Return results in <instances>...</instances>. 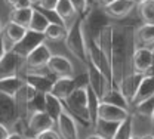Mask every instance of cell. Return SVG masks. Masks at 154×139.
I'll return each instance as SVG.
<instances>
[{
    "label": "cell",
    "mask_w": 154,
    "mask_h": 139,
    "mask_svg": "<svg viewBox=\"0 0 154 139\" xmlns=\"http://www.w3.org/2000/svg\"><path fill=\"white\" fill-rule=\"evenodd\" d=\"M131 139H141V138H139V136H132Z\"/></svg>",
    "instance_id": "obj_39"
},
{
    "label": "cell",
    "mask_w": 154,
    "mask_h": 139,
    "mask_svg": "<svg viewBox=\"0 0 154 139\" xmlns=\"http://www.w3.org/2000/svg\"><path fill=\"white\" fill-rule=\"evenodd\" d=\"M24 139H37L36 136H24Z\"/></svg>",
    "instance_id": "obj_38"
},
{
    "label": "cell",
    "mask_w": 154,
    "mask_h": 139,
    "mask_svg": "<svg viewBox=\"0 0 154 139\" xmlns=\"http://www.w3.org/2000/svg\"><path fill=\"white\" fill-rule=\"evenodd\" d=\"M59 0H40L38 2V8L43 11H49V12H55Z\"/></svg>",
    "instance_id": "obj_27"
},
{
    "label": "cell",
    "mask_w": 154,
    "mask_h": 139,
    "mask_svg": "<svg viewBox=\"0 0 154 139\" xmlns=\"http://www.w3.org/2000/svg\"><path fill=\"white\" fill-rule=\"evenodd\" d=\"M43 110L57 121L58 117L65 111V104H64V101L54 96L51 92H46V93H43Z\"/></svg>",
    "instance_id": "obj_16"
},
{
    "label": "cell",
    "mask_w": 154,
    "mask_h": 139,
    "mask_svg": "<svg viewBox=\"0 0 154 139\" xmlns=\"http://www.w3.org/2000/svg\"><path fill=\"white\" fill-rule=\"evenodd\" d=\"M141 139H154V135H145V136H142Z\"/></svg>",
    "instance_id": "obj_35"
},
{
    "label": "cell",
    "mask_w": 154,
    "mask_h": 139,
    "mask_svg": "<svg viewBox=\"0 0 154 139\" xmlns=\"http://www.w3.org/2000/svg\"><path fill=\"white\" fill-rule=\"evenodd\" d=\"M134 108L135 114H139V116H144V117H151L153 119L154 114V96L148 98V99L142 101L139 104H136L132 107Z\"/></svg>",
    "instance_id": "obj_25"
},
{
    "label": "cell",
    "mask_w": 154,
    "mask_h": 139,
    "mask_svg": "<svg viewBox=\"0 0 154 139\" xmlns=\"http://www.w3.org/2000/svg\"><path fill=\"white\" fill-rule=\"evenodd\" d=\"M151 96H154V74H145L142 80L139 81L138 89H136L134 98L131 101V108L142 101L151 98Z\"/></svg>",
    "instance_id": "obj_14"
},
{
    "label": "cell",
    "mask_w": 154,
    "mask_h": 139,
    "mask_svg": "<svg viewBox=\"0 0 154 139\" xmlns=\"http://www.w3.org/2000/svg\"><path fill=\"white\" fill-rule=\"evenodd\" d=\"M24 84L25 83H22L18 79V76L17 77H9V79H2L0 80V92L3 95H8V96L14 98L19 93V90L22 89Z\"/></svg>",
    "instance_id": "obj_20"
},
{
    "label": "cell",
    "mask_w": 154,
    "mask_h": 139,
    "mask_svg": "<svg viewBox=\"0 0 154 139\" xmlns=\"http://www.w3.org/2000/svg\"><path fill=\"white\" fill-rule=\"evenodd\" d=\"M37 139H62L61 138V135H59V132L55 130V129H49V130H45V132H42L40 135L36 136Z\"/></svg>",
    "instance_id": "obj_29"
},
{
    "label": "cell",
    "mask_w": 154,
    "mask_h": 139,
    "mask_svg": "<svg viewBox=\"0 0 154 139\" xmlns=\"http://www.w3.org/2000/svg\"><path fill=\"white\" fill-rule=\"evenodd\" d=\"M3 28H5V25H2V21H0V36H2V33H3Z\"/></svg>",
    "instance_id": "obj_37"
},
{
    "label": "cell",
    "mask_w": 154,
    "mask_h": 139,
    "mask_svg": "<svg viewBox=\"0 0 154 139\" xmlns=\"http://www.w3.org/2000/svg\"><path fill=\"white\" fill-rule=\"evenodd\" d=\"M153 123H154V114H153Z\"/></svg>",
    "instance_id": "obj_41"
},
{
    "label": "cell",
    "mask_w": 154,
    "mask_h": 139,
    "mask_svg": "<svg viewBox=\"0 0 154 139\" xmlns=\"http://www.w3.org/2000/svg\"><path fill=\"white\" fill-rule=\"evenodd\" d=\"M136 8L142 22L147 25H154V0H142Z\"/></svg>",
    "instance_id": "obj_23"
},
{
    "label": "cell",
    "mask_w": 154,
    "mask_h": 139,
    "mask_svg": "<svg viewBox=\"0 0 154 139\" xmlns=\"http://www.w3.org/2000/svg\"><path fill=\"white\" fill-rule=\"evenodd\" d=\"M65 43H67V47L70 49V52L77 59L83 61V62L88 61V46H86V39L83 34V24L80 20H77L68 28Z\"/></svg>",
    "instance_id": "obj_2"
},
{
    "label": "cell",
    "mask_w": 154,
    "mask_h": 139,
    "mask_svg": "<svg viewBox=\"0 0 154 139\" xmlns=\"http://www.w3.org/2000/svg\"><path fill=\"white\" fill-rule=\"evenodd\" d=\"M51 58H52L51 47L46 44V41H40L38 44L28 50V53L24 58V65L28 70H40L48 65Z\"/></svg>",
    "instance_id": "obj_4"
},
{
    "label": "cell",
    "mask_w": 154,
    "mask_h": 139,
    "mask_svg": "<svg viewBox=\"0 0 154 139\" xmlns=\"http://www.w3.org/2000/svg\"><path fill=\"white\" fill-rule=\"evenodd\" d=\"M136 41L141 43V47H150L154 50V25L144 24L136 30Z\"/></svg>",
    "instance_id": "obj_19"
},
{
    "label": "cell",
    "mask_w": 154,
    "mask_h": 139,
    "mask_svg": "<svg viewBox=\"0 0 154 139\" xmlns=\"http://www.w3.org/2000/svg\"><path fill=\"white\" fill-rule=\"evenodd\" d=\"M19 58L18 53L15 52H8L0 58V80L9 79V77H17L19 68Z\"/></svg>",
    "instance_id": "obj_12"
},
{
    "label": "cell",
    "mask_w": 154,
    "mask_h": 139,
    "mask_svg": "<svg viewBox=\"0 0 154 139\" xmlns=\"http://www.w3.org/2000/svg\"><path fill=\"white\" fill-rule=\"evenodd\" d=\"M38 2H40V0H30L31 5H38Z\"/></svg>",
    "instance_id": "obj_36"
},
{
    "label": "cell",
    "mask_w": 154,
    "mask_h": 139,
    "mask_svg": "<svg viewBox=\"0 0 154 139\" xmlns=\"http://www.w3.org/2000/svg\"><path fill=\"white\" fill-rule=\"evenodd\" d=\"M65 108L71 113L77 120L86 124H92L91 108H89V84L77 86L73 93L64 101Z\"/></svg>",
    "instance_id": "obj_1"
},
{
    "label": "cell",
    "mask_w": 154,
    "mask_h": 139,
    "mask_svg": "<svg viewBox=\"0 0 154 139\" xmlns=\"http://www.w3.org/2000/svg\"><path fill=\"white\" fill-rule=\"evenodd\" d=\"M68 33V28L64 24H58V22H51L43 34V37L49 41H59V40H65Z\"/></svg>",
    "instance_id": "obj_21"
},
{
    "label": "cell",
    "mask_w": 154,
    "mask_h": 139,
    "mask_svg": "<svg viewBox=\"0 0 154 139\" xmlns=\"http://www.w3.org/2000/svg\"><path fill=\"white\" fill-rule=\"evenodd\" d=\"M8 139H24V136H21L19 133H11Z\"/></svg>",
    "instance_id": "obj_34"
},
{
    "label": "cell",
    "mask_w": 154,
    "mask_h": 139,
    "mask_svg": "<svg viewBox=\"0 0 154 139\" xmlns=\"http://www.w3.org/2000/svg\"><path fill=\"white\" fill-rule=\"evenodd\" d=\"M46 68L49 70L51 74H54L57 77H74L73 62L62 55H52Z\"/></svg>",
    "instance_id": "obj_10"
},
{
    "label": "cell",
    "mask_w": 154,
    "mask_h": 139,
    "mask_svg": "<svg viewBox=\"0 0 154 139\" xmlns=\"http://www.w3.org/2000/svg\"><path fill=\"white\" fill-rule=\"evenodd\" d=\"M55 126H57V121L52 119L45 110L34 111L28 119V130H30L31 136H37L45 130L54 129Z\"/></svg>",
    "instance_id": "obj_7"
},
{
    "label": "cell",
    "mask_w": 154,
    "mask_h": 139,
    "mask_svg": "<svg viewBox=\"0 0 154 139\" xmlns=\"http://www.w3.org/2000/svg\"><path fill=\"white\" fill-rule=\"evenodd\" d=\"M33 14H34V8L30 6V8H17V9H12L11 14H9V21L12 22H17L19 25L28 28L31 20H33Z\"/></svg>",
    "instance_id": "obj_17"
},
{
    "label": "cell",
    "mask_w": 154,
    "mask_h": 139,
    "mask_svg": "<svg viewBox=\"0 0 154 139\" xmlns=\"http://www.w3.org/2000/svg\"><path fill=\"white\" fill-rule=\"evenodd\" d=\"M101 101H102V102H107V104L117 105V107H122V108H126V110L131 111V102H129V99L126 98V95L122 92V89L111 87Z\"/></svg>",
    "instance_id": "obj_18"
},
{
    "label": "cell",
    "mask_w": 154,
    "mask_h": 139,
    "mask_svg": "<svg viewBox=\"0 0 154 139\" xmlns=\"http://www.w3.org/2000/svg\"><path fill=\"white\" fill-rule=\"evenodd\" d=\"M95 2L98 3V5H99V6H102V8L105 9L107 6H110L111 3H114L116 0H95Z\"/></svg>",
    "instance_id": "obj_32"
},
{
    "label": "cell",
    "mask_w": 154,
    "mask_h": 139,
    "mask_svg": "<svg viewBox=\"0 0 154 139\" xmlns=\"http://www.w3.org/2000/svg\"><path fill=\"white\" fill-rule=\"evenodd\" d=\"M88 84L91 87V90L95 93L96 96L99 98V101L105 96V93L113 87L111 81L108 80V77L98 68L94 64L89 65V70H88Z\"/></svg>",
    "instance_id": "obj_5"
},
{
    "label": "cell",
    "mask_w": 154,
    "mask_h": 139,
    "mask_svg": "<svg viewBox=\"0 0 154 139\" xmlns=\"http://www.w3.org/2000/svg\"><path fill=\"white\" fill-rule=\"evenodd\" d=\"M136 6H138V3L134 0H116L114 3L107 6L104 11H105L107 17H110L113 20H122V18L128 17Z\"/></svg>",
    "instance_id": "obj_13"
},
{
    "label": "cell",
    "mask_w": 154,
    "mask_h": 139,
    "mask_svg": "<svg viewBox=\"0 0 154 139\" xmlns=\"http://www.w3.org/2000/svg\"><path fill=\"white\" fill-rule=\"evenodd\" d=\"M55 12H57L58 18L61 20V22H62L67 28H70V27L76 22L77 15H79L77 11L73 8V5L70 3V0H59Z\"/></svg>",
    "instance_id": "obj_15"
},
{
    "label": "cell",
    "mask_w": 154,
    "mask_h": 139,
    "mask_svg": "<svg viewBox=\"0 0 154 139\" xmlns=\"http://www.w3.org/2000/svg\"><path fill=\"white\" fill-rule=\"evenodd\" d=\"M88 2L89 0H70V3L73 5V8L77 11V14H85L88 11Z\"/></svg>",
    "instance_id": "obj_28"
},
{
    "label": "cell",
    "mask_w": 154,
    "mask_h": 139,
    "mask_svg": "<svg viewBox=\"0 0 154 139\" xmlns=\"http://www.w3.org/2000/svg\"><path fill=\"white\" fill-rule=\"evenodd\" d=\"M119 124L120 123H111V121H104V120H96L95 123V133L98 135H101L102 138L105 139H113L116 135V132H117V129H119Z\"/></svg>",
    "instance_id": "obj_24"
},
{
    "label": "cell",
    "mask_w": 154,
    "mask_h": 139,
    "mask_svg": "<svg viewBox=\"0 0 154 139\" xmlns=\"http://www.w3.org/2000/svg\"><path fill=\"white\" fill-rule=\"evenodd\" d=\"M131 116V111L122 107H117L113 104L107 102H99L98 105V119L104 121H111V123H122Z\"/></svg>",
    "instance_id": "obj_8"
},
{
    "label": "cell",
    "mask_w": 154,
    "mask_h": 139,
    "mask_svg": "<svg viewBox=\"0 0 154 139\" xmlns=\"http://www.w3.org/2000/svg\"><path fill=\"white\" fill-rule=\"evenodd\" d=\"M28 28L19 25L17 22H6L5 24V28H3V33H2V43H3V49L5 52H12V47L19 44L21 41H24L25 37L28 36Z\"/></svg>",
    "instance_id": "obj_3"
},
{
    "label": "cell",
    "mask_w": 154,
    "mask_h": 139,
    "mask_svg": "<svg viewBox=\"0 0 154 139\" xmlns=\"http://www.w3.org/2000/svg\"><path fill=\"white\" fill-rule=\"evenodd\" d=\"M132 136H134V132H132V119L129 116L125 121H122L119 124V129H117V132H116L113 139H131Z\"/></svg>",
    "instance_id": "obj_26"
},
{
    "label": "cell",
    "mask_w": 154,
    "mask_h": 139,
    "mask_svg": "<svg viewBox=\"0 0 154 139\" xmlns=\"http://www.w3.org/2000/svg\"><path fill=\"white\" fill-rule=\"evenodd\" d=\"M51 24V21L48 20V17L40 12L37 9H34V14H33V20H31V24L28 27V31L30 33H34V34H45L48 25Z\"/></svg>",
    "instance_id": "obj_22"
},
{
    "label": "cell",
    "mask_w": 154,
    "mask_h": 139,
    "mask_svg": "<svg viewBox=\"0 0 154 139\" xmlns=\"http://www.w3.org/2000/svg\"><path fill=\"white\" fill-rule=\"evenodd\" d=\"M154 65V50L150 47H136L132 55V68L134 73L145 76L150 74Z\"/></svg>",
    "instance_id": "obj_6"
},
{
    "label": "cell",
    "mask_w": 154,
    "mask_h": 139,
    "mask_svg": "<svg viewBox=\"0 0 154 139\" xmlns=\"http://www.w3.org/2000/svg\"><path fill=\"white\" fill-rule=\"evenodd\" d=\"M85 139H105V138H102V136L98 135V133H92V135H89L88 138H85Z\"/></svg>",
    "instance_id": "obj_33"
},
{
    "label": "cell",
    "mask_w": 154,
    "mask_h": 139,
    "mask_svg": "<svg viewBox=\"0 0 154 139\" xmlns=\"http://www.w3.org/2000/svg\"><path fill=\"white\" fill-rule=\"evenodd\" d=\"M57 127H58V132H59V135H61L62 139H80L77 120L71 113H68L67 108H65V111L58 117Z\"/></svg>",
    "instance_id": "obj_9"
},
{
    "label": "cell",
    "mask_w": 154,
    "mask_h": 139,
    "mask_svg": "<svg viewBox=\"0 0 154 139\" xmlns=\"http://www.w3.org/2000/svg\"><path fill=\"white\" fill-rule=\"evenodd\" d=\"M134 2H136V3H141V2H142V0H134Z\"/></svg>",
    "instance_id": "obj_40"
},
{
    "label": "cell",
    "mask_w": 154,
    "mask_h": 139,
    "mask_svg": "<svg viewBox=\"0 0 154 139\" xmlns=\"http://www.w3.org/2000/svg\"><path fill=\"white\" fill-rule=\"evenodd\" d=\"M8 6H11L12 9H17V8H30L33 6L30 3V0H5Z\"/></svg>",
    "instance_id": "obj_30"
},
{
    "label": "cell",
    "mask_w": 154,
    "mask_h": 139,
    "mask_svg": "<svg viewBox=\"0 0 154 139\" xmlns=\"http://www.w3.org/2000/svg\"><path fill=\"white\" fill-rule=\"evenodd\" d=\"M9 130H8V127L5 126V124H2L0 123V139H8L9 138Z\"/></svg>",
    "instance_id": "obj_31"
},
{
    "label": "cell",
    "mask_w": 154,
    "mask_h": 139,
    "mask_svg": "<svg viewBox=\"0 0 154 139\" xmlns=\"http://www.w3.org/2000/svg\"><path fill=\"white\" fill-rule=\"evenodd\" d=\"M77 87V83L74 77H57V80L52 81L51 86V93L54 96L59 98L61 101H65L71 93L73 90Z\"/></svg>",
    "instance_id": "obj_11"
}]
</instances>
